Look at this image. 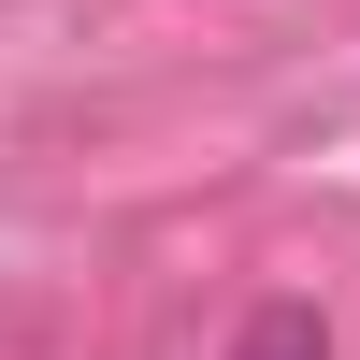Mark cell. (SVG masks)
I'll return each instance as SVG.
<instances>
[{"mask_svg":"<svg viewBox=\"0 0 360 360\" xmlns=\"http://www.w3.org/2000/svg\"><path fill=\"white\" fill-rule=\"evenodd\" d=\"M231 360H332V332H317V303H259Z\"/></svg>","mask_w":360,"mask_h":360,"instance_id":"cell-1","label":"cell"}]
</instances>
